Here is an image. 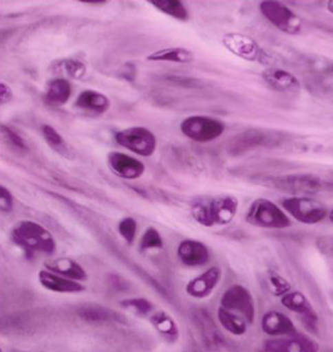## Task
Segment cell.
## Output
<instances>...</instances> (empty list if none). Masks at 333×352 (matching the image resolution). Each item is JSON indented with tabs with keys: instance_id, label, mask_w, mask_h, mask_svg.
<instances>
[{
	"instance_id": "19",
	"label": "cell",
	"mask_w": 333,
	"mask_h": 352,
	"mask_svg": "<svg viewBox=\"0 0 333 352\" xmlns=\"http://www.w3.org/2000/svg\"><path fill=\"white\" fill-rule=\"evenodd\" d=\"M45 270L52 271L56 275L63 276L69 280H87V274L79 263L72 258L60 257L50 259L45 263Z\"/></svg>"
},
{
	"instance_id": "35",
	"label": "cell",
	"mask_w": 333,
	"mask_h": 352,
	"mask_svg": "<svg viewBox=\"0 0 333 352\" xmlns=\"http://www.w3.org/2000/svg\"><path fill=\"white\" fill-rule=\"evenodd\" d=\"M0 208L4 212H10L14 209V196L5 186L0 188Z\"/></svg>"
},
{
	"instance_id": "4",
	"label": "cell",
	"mask_w": 333,
	"mask_h": 352,
	"mask_svg": "<svg viewBox=\"0 0 333 352\" xmlns=\"http://www.w3.org/2000/svg\"><path fill=\"white\" fill-rule=\"evenodd\" d=\"M266 182L275 189L293 195H312L326 191V179L313 173L284 175Z\"/></svg>"
},
{
	"instance_id": "10",
	"label": "cell",
	"mask_w": 333,
	"mask_h": 352,
	"mask_svg": "<svg viewBox=\"0 0 333 352\" xmlns=\"http://www.w3.org/2000/svg\"><path fill=\"white\" fill-rule=\"evenodd\" d=\"M222 45L226 50L232 54L238 56L240 59L246 61H261L263 58V52L251 37L238 34V32H228L222 36Z\"/></svg>"
},
{
	"instance_id": "11",
	"label": "cell",
	"mask_w": 333,
	"mask_h": 352,
	"mask_svg": "<svg viewBox=\"0 0 333 352\" xmlns=\"http://www.w3.org/2000/svg\"><path fill=\"white\" fill-rule=\"evenodd\" d=\"M319 350L316 340L300 333L292 337L270 339L264 344L266 352H319Z\"/></svg>"
},
{
	"instance_id": "30",
	"label": "cell",
	"mask_w": 333,
	"mask_h": 352,
	"mask_svg": "<svg viewBox=\"0 0 333 352\" xmlns=\"http://www.w3.org/2000/svg\"><path fill=\"white\" fill-rule=\"evenodd\" d=\"M263 142V134L258 133V131H245L241 135H239L235 139L232 145H230V149L233 152H244V151H248V149L253 148L255 146L261 145Z\"/></svg>"
},
{
	"instance_id": "2",
	"label": "cell",
	"mask_w": 333,
	"mask_h": 352,
	"mask_svg": "<svg viewBox=\"0 0 333 352\" xmlns=\"http://www.w3.org/2000/svg\"><path fill=\"white\" fill-rule=\"evenodd\" d=\"M11 239L28 258L35 254L53 256L56 252V241L53 234L40 223L30 220L17 222L11 230Z\"/></svg>"
},
{
	"instance_id": "14",
	"label": "cell",
	"mask_w": 333,
	"mask_h": 352,
	"mask_svg": "<svg viewBox=\"0 0 333 352\" xmlns=\"http://www.w3.org/2000/svg\"><path fill=\"white\" fill-rule=\"evenodd\" d=\"M261 330L275 338L292 337L299 334L297 326L287 314L279 311H266L261 318Z\"/></svg>"
},
{
	"instance_id": "5",
	"label": "cell",
	"mask_w": 333,
	"mask_h": 352,
	"mask_svg": "<svg viewBox=\"0 0 333 352\" xmlns=\"http://www.w3.org/2000/svg\"><path fill=\"white\" fill-rule=\"evenodd\" d=\"M225 123L217 118L195 115L184 118L180 123V131L190 140L206 144L219 139L225 133Z\"/></svg>"
},
{
	"instance_id": "27",
	"label": "cell",
	"mask_w": 333,
	"mask_h": 352,
	"mask_svg": "<svg viewBox=\"0 0 333 352\" xmlns=\"http://www.w3.org/2000/svg\"><path fill=\"white\" fill-rule=\"evenodd\" d=\"M41 131H42L43 139H45L50 148L54 149L56 153L61 154L65 158H73L72 152L66 144V140L63 139V136L60 134L59 131L55 129L54 126H50V124H43L41 128Z\"/></svg>"
},
{
	"instance_id": "25",
	"label": "cell",
	"mask_w": 333,
	"mask_h": 352,
	"mask_svg": "<svg viewBox=\"0 0 333 352\" xmlns=\"http://www.w3.org/2000/svg\"><path fill=\"white\" fill-rule=\"evenodd\" d=\"M217 319L221 326L233 336H244L248 331V324L245 319L225 308L220 307L217 309Z\"/></svg>"
},
{
	"instance_id": "7",
	"label": "cell",
	"mask_w": 333,
	"mask_h": 352,
	"mask_svg": "<svg viewBox=\"0 0 333 352\" xmlns=\"http://www.w3.org/2000/svg\"><path fill=\"white\" fill-rule=\"evenodd\" d=\"M115 140L123 148L140 157H151L157 149V138L144 126H131L115 133Z\"/></svg>"
},
{
	"instance_id": "26",
	"label": "cell",
	"mask_w": 333,
	"mask_h": 352,
	"mask_svg": "<svg viewBox=\"0 0 333 352\" xmlns=\"http://www.w3.org/2000/svg\"><path fill=\"white\" fill-rule=\"evenodd\" d=\"M149 3L158 11H160L162 14H167L177 21L185 22L189 19V12L185 8V5L180 0H152Z\"/></svg>"
},
{
	"instance_id": "41",
	"label": "cell",
	"mask_w": 333,
	"mask_h": 352,
	"mask_svg": "<svg viewBox=\"0 0 333 352\" xmlns=\"http://www.w3.org/2000/svg\"><path fill=\"white\" fill-rule=\"evenodd\" d=\"M329 219H330V221L332 222V223H333V209H332V210H331V212H330Z\"/></svg>"
},
{
	"instance_id": "6",
	"label": "cell",
	"mask_w": 333,
	"mask_h": 352,
	"mask_svg": "<svg viewBox=\"0 0 333 352\" xmlns=\"http://www.w3.org/2000/svg\"><path fill=\"white\" fill-rule=\"evenodd\" d=\"M259 11L266 21L277 28L279 32L288 35H299L301 32V19L282 3L276 0H264L259 4Z\"/></svg>"
},
{
	"instance_id": "36",
	"label": "cell",
	"mask_w": 333,
	"mask_h": 352,
	"mask_svg": "<svg viewBox=\"0 0 333 352\" xmlns=\"http://www.w3.org/2000/svg\"><path fill=\"white\" fill-rule=\"evenodd\" d=\"M316 246L320 252L333 258V236H323L316 241Z\"/></svg>"
},
{
	"instance_id": "40",
	"label": "cell",
	"mask_w": 333,
	"mask_h": 352,
	"mask_svg": "<svg viewBox=\"0 0 333 352\" xmlns=\"http://www.w3.org/2000/svg\"><path fill=\"white\" fill-rule=\"evenodd\" d=\"M327 10H329L331 14H333V0H329V1H327Z\"/></svg>"
},
{
	"instance_id": "17",
	"label": "cell",
	"mask_w": 333,
	"mask_h": 352,
	"mask_svg": "<svg viewBox=\"0 0 333 352\" xmlns=\"http://www.w3.org/2000/svg\"><path fill=\"white\" fill-rule=\"evenodd\" d=\"M39 280L45 289L59 294H78L85 290V285L78 280H69L63 276L56 275L50 270H41Z\"/></svg>"
},
{
	"instance_id": "21",
	"label": "cell",
	"mask_w": 333,
	"mask_h": 352,
	"mask_svg": "<svg viewBox=\"0 0 333 352\" xmlns=\"http://www.w3.org/2000/svg\"><path fill=\"white\" fill-rule=\"evenodd\" d=\"M149 322L154 330L169 343H176L180 338V329L176 321L166 311H154L149 316Z\"/></svg>"
},
{
	"instance_id": "34",
	"label": "cell",
	"mask_w": 333,
	"mask_h": 352,
	"mask_svg": "<svg viewBox=\"0 0 333 352\" xmlns=\"http://www.w3.org/2000/svg\"><path fill=\"white\" fill-rule=\"evenodd\" d=\"M0 131H1V138L6 141V144H9L11 147L19 149V151H27L25 141L23 140V138H21L17 133H14L11 128L6 124H1Z\"/></svg>"
},
{
	"instance_id": "33",
	"label": "cell",
	"mask_w": 333,
	"mask_h": 352,
	"mask_svg": "<svg viewBox=\"0 0 333 352\" xmlns=\"http://www.w3.org/2000/svg\"><path fill=\"white\" fill-rule=\"evenodd\" d=\"M269 285H270V290L274 293L275 296H279V298H283L284 295L288 294L292 288V285L288 280L284 278L283 276L279 275L277 272H272V271L269 274Z\"/></svg>"
},
{
	"instance_id": "32",
	"label": "cell",
	"mask_w": 333,
	"mask_h": 352,
	"mask_svg": "<svg viewBox=\"0 0 333 352\" xmlns=\"http://www.w3.org/2000/svg\"><path fill=\"white\" fill-rule=\"evenodd\" d=\"M118 230L127 244L131 245L136 241L138 223L133 217H123L121 221L118 222Z\"/></svg>"
},
{
	"instance_id": "18",
	"label": "cell",
	"mask_w": 333,
	"mask_h": 352,
	"mask_svg": "<svg viewBox=\"0 0 333 352\" xmlns=\"http://www.w3.org/2000/svg\"><path fill=\"white\" fill-rule=\"evenodd\" d=\"M261 78L268 85L279 92H297L300 90V82L293 73L282 68L269 67L261 73Z\"/></svg>"
},
{
	"instance_id": "28",
	"label": "cell",
	"mask_w": 333,
	"mask_h": 352,
	"mask_svg": "<svg viewBox=\"0 0 333 352\" xmlns=\"http://www.w3.org/2000/svg\"><path fill=\"white\" fill-rule=\"evenodd\" d=\"M78 316L86 321H94V322H103V321H121L125 322L122 316L116 314L115 311L100 307V306H90V307H83L78 311Z\"/></svg>"
},
{
	"instance_id": "9",
	"label": "cell",
	"mask_w": 333,
	"mask_h": 352,
	"mask_svg": "<svg viewBox=\"0 0 333 352\" xmlns=\"http://www.w3.org/2000/svg\"><path fill=\"white\" fill-rule=\"evenodd\" d=\"M220 307L241 316L248 325H253L256 319V306L253 294L244 285H230L221 298Z\"/></svg>"
},
{
	"instance_id": "22",
	"label": "cell",
	"mask_w": 333,
	"mask_h": 352,
	"mask_svg": "<svg viewBox=\"0 0 333 352\" xmlns=\"http://www.w3.org/2000/svg\"><path fill=\"white\" fill-rule=\"evenodd\" d=\"M72 95V85L67 79L54 78L52 79L45 89V103L52 107H61L67 103Z\"/></svg>"
},
{
	"instance_id": "1",
	"label": "cell",
	"mask_w": 333,
	"mask_h": 352,
	"mask_svg": "<svg viewBox=\"0 0 333 352\" xmlns=\"http://www.w3.org/2000/svg\"><path fill=\"white\" fill-rule=\"evenodd\" d=\"M238 199L232 195L203 196L195 199L190 212L195 221L201 226H227L235 220L238 212Z\"/></svg>"
},
{
	"instance_id": "8",
	"label": "cell",
	"mask_w": 333,
	"mask_h": 352,
	"mask_svg": "<svg viewBox=\"0 0 333 352\" xmlns=\"http://www.w3.org/2000/svg\"><path fill=\"white\" fill-rule=\"evenodd\" d=\"M282 207L297 221L305 225H316L327 217V208L316 199L294 196L282 201Z\"/></svg>"
},
{
	"instance_id": "24",
	"label": "cell",
	"mask_w": 333,
	"mask_h": 352,
	"mask_svg": "<svg viewBox=\"0 0 333 352\" xmlns=\"http://www.w3.org/2000/svg\"><path fill=\"white\" fill-rule=\"evenodd\" d=\"M53 71L56 74H60V78L63 79H73V80H80L85 77L87 68L85 63H81L77 59H61L53 65Z\"/></svg>"
},
{
	"instance_id": "16",
	"label": "cell",
	"mask_w": 333,
	"mask_h": 352,
	"mask_svg": "<svg viewBox=\"0 0 333 352\" xmlns=\"http://www.w3.org/2000/svg\"><path fill=\"white\" fill-rule=\"evenodd\" d=\"M180 262L190 267H202L209 262L211 253L207 245L197 240L186 239L180 243L177 249Z\"/></svg>"
},
{
	"instance_id": "13",
	"label": "cell",
	"mask_w": 333,
	"mask_h": 352,
	"mask_svg": "<svg viewBox=\"0 0 333 352\" xmlns=\"http://www.w3.org/2000/svg\"><path fill=\"white\" fill-rule=\"evenodd\" d=\"M222 271L219 267H209L201 275L195 277L188 282L185 292L191 298L202 300L211 295L220 283Z\"/></svg>"
},
{
	"instance_id": "39",
	"label": "cell",
	"mask_w": 333,
	"mask_h": 352,
	"mask_svg": "<svg viewBox=\"0 0 333 352\" xmlns=\"http://www.w3.org/2000/svg\"><path fill=\"white\" fill-rule=\"evenodd\" d=\"M85 4L87 5H104L107 4V1H85Z\"/></svg>"
},
{
	"instance_id": "29",
	"label": "cell",
	"mask_w": 333,
	"mask_h": 352,
	"mask_svg": "<svg viewBox=\"0 0 333 352\" xmlns=\"http://www.w3.org/2000/svg\"><path fill=\"white\" fill-rule=\"evenodd\" d=\"M120 305L122 308L131 311L136 316H142V318L149 316L154 309L153 303L144 298H125L120 301Z\"/></svg>"
},
{
	"instance_id": "37",
	"label": "cell",
	"mask_w": 333,
	"mask_h": 352,
	"mask_svg": "<svg viewBox=\"0 0 333 352\" xmlns=\"http://www.w3.org/2000/svg\"><path fill=\"white\" fill-rule=\"evenodd\" d=\"M12 97H14V92L11 90V87L8 84L1 82L0 84V103H9L10 100H12Z\"/></svg>"
},
{
	"instance_id": "23",
	"label": "cell",
	"mask_w": 333,
	"mask_h": 352,
	"mask_svg": "<svg viewBox=\"0 0 333 352\" xmlns=\"http://www.w3.org/2000/svg\"><path fill=\"white\" fill-rule=\"evenodd\" d=\"M195 59V55L189 50H185L183 47H170L164 50H157L152 54H149L146 60L153 63H190Z\"/></svg>"
},
{
	"instance_id": "42",
	"label": "cell",
	"mask_w": 333,
	"mask_h": 352,
	"mask_svg": "<svg viewBox=\"0 0 333 352\" xmlns=\"http://www.w3.org/2000/svg\"><path fill=\"white\" fill-rule=\"evenodd\" d=\"M332 72H333V66H332Z\"/></svg>"
},
{
	"instance_id": "12",
	"label": "cell",
	"mask_w": 333,
	"mask_h": 352,
	"mask_svg": "<svg viewBox=\"0 0 333 352\" xmlns=\"http://www.w3.org/2000/svg\"><path fill=\"white\" fill-rule=\"evenodd\" d=\"M107 162L114 175L128 181L138 179L146 171L142 162L121 152H110L107 155Z\"/></svg>"
},
{
	"instance_id": "3",
	"label": "cell",
	"mask_w": 333,
	"mask_h": 352,
	"mask_svg": "<svg viewBox=\"0 0 333 352\" xmlns=\"http://www.w3.org/2000/svg\"><path fill=\"white\" fill-rule=\"evenodd\" d=\"M245 220L253 226L266 230H284L292 225L288 215L277 204L266 199H255Z\"/></svg>"
},
{
	"instance_id": "20",
	"label": "cell",
	"mask_w": 333,
	"mask_h": 352,
	"mask_svg": "<svg viewBox=\"0 0 333 352\" xmlns=\"http://www.w3.org/2000/svg\"><path fill=\"white\" fill-rule=\"evenodd\" d=\"M74 105L89 113H104L110 108V100L98 91L84 90L78 96Z\"/></svg>"
},
{
	"instance_id": "31",
	"label": "cell",
	"mask_w": 333,
	"mask_h": 352,
	"mask_svg": "<svg viewBox=\"0 0 333 352\" xmlns=\"http://www.w3.org/2000/svg\"><path fill=\"white\" fill-rule=\"evenodd\" d=\"M164 246L162 235L154 227H149L140 240V251L147 252L151 250H160Z\"/></svg>"
},
{
	"instance_id": "38",
	"label": "cell",
	"mask_w": 333,
	"mask_h": 352,
	"mask_svg": "<svg viewBox=\"0 0 333 352\" xmlns=\"http://www.w3.org/2000/svg\"><path fill=\"white\" fill-rule=\"evenodd\" d=\"M326 191L333 192V178L332 179H326Z\"/></svg>"
},
{
	"instance_id": "15",
	"label": "cell",
	"mask_w": 333,
	"mask_h": 352,
	"mask_svg": "<svg viewBox=\"0 0 333 352\" xmlns=\"http://www.w3.org/2000/svg\"><path fill=\"white\" fill-rule=\"evenodd\" d=\"M281 303L288 311L297 313V316H300L302 321L310 327H314L319 320L318 313L312 306L311 301L301 292H289L288 294L284 295L283 298H281Z\"/></svg>"
}]
</instances>
